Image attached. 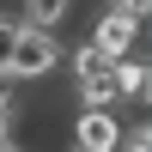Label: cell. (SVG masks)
I'll use <instances>...</instances> for the list:
<instances>
[{"instance_id":"9","label":"cell","mask_w":152,"mask_h":152,"mask_svg":"<svg viewBox=\"0 0 152 152\" xmlns=\"http://www.w3.org/2000/svg\"><path fill=\"white\" fill-rule=\"evenodd\" d=\"M0 152H18V146H0Z\"/></svg>"},{"instance_id":"7","label":"cell","mask_w":152,"mask_h":152,"mask_svg":"<svg viewBox=\"0 0 152 152\" xmlns=\"http://www.w3.org/2000/svg\"><path fill=\"white\" fill-rule=\"evenodd\" d=\"M110 6H116V12H128V18H140V24H146V12H152V0H110Z\"/></svg>"},{"instance_id":"2","label":"cell","mask_w":152,"mask_h":152,"mask_svg":"<svg viewBox=\"0 0 152 152\" xmlns=\"http://www.w3.org/2000/svg\"><path fill=\"white\" fill-rule=\"evenodd\" d=\"M140 37H146V24L140 18H128V12H97L91 24H85V43L97 49L104 61H122V55H140Z\"/></svg>"},{"instance_id":"8","label":"cell","mask_w":152,"mask_h":152,"mask_svg":"<svg viewBox=\"0 0 152 152\" xmlns=\"http://www.w3.org/2000/svg\"><path fill=\"white\" fill-rule=\"evenodd\" d=\"M67 152H85V146H73V140H67Z\"/></svg>"},{"instance_id":"3","label":"cell","mask_w":152,"mask_h":152,"mask_svg":"<svg viewBox=\"0 0 152 152\" xmlns=\"http://www.w3.org/2000/svg\"><path fill=\"white\" fill-rule=\"evenodd\" d=\"M122 140V110H73V146H85V152H116Z\"/></svg>"},{"instance_id":"5","label":"cell","mask_w":152,"mask_h":152,"mask_svg":"<svg viewBox=\"0 0 152 152\" xmlns=\"http://www.w3.org/2000/svg\"><path fill=\"white\" fill-rule=\"evenodd\" d=\"M116 152H152V122H146V116L122 122V140H116Z\"/></svg>"},{"instance_id":"6","label":"cell","mask_w":152,"mask_h":152,"mask_svg":"<svg viewBox=\"0 0 152 152\" xmlns=\"http://www.w3.org/2000/svg\"><path fill=\"white\" fill-rule=\"evenodd\" d=\"M12 37H18V18H0V67H6V55H12Z\"/></svg>"},{"instance_id":"1","label":"cell","mask_w":152,"mask_h":152,"mask_svg":"<svg viewBox=\"0 0 152 152\" xmlns=\"http://www.w3.org/2000/svg\"><path fill=\"white\" fill-rule=\"evenodd\" d=\"M61 61H67V43H61V31H37V24H18V37H12V55H6V73L18 85H43L61 73Z\"/></svg>"},{"instance_id":"4","label":"cell","mask_w":152,"mask_h":152,"mask_svg":"<svg viewBox=\"0 0 152 152\" xmlns=\"http://www.w3.org/2000/svg\"><path fill=\"white\" fill-rule=\"evenodd\" d=\"M73 6H79V0H24V18H18V24H37V31H61V24L73 18Z\"/></svg>"}]
</instances>
